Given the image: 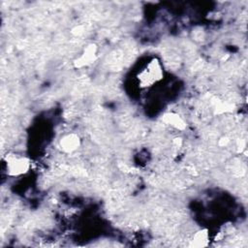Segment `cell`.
I'll list each match as a JSON object with an SVG mask.
<instances>
[{
	"label": "cell",
	"mask_w": 248,
	"mask_h": 248,
	"mask_svg": "<svg viewBox=\"0 0 248 248\" xmlns=\"http://www.w3.org/2000/svg\"><path fill=\"white\" fill-rule=\"evenodd\" d=\"M7 173L11 176H19L25 174L31 166L30 160L22 155L16 153H7L3 158Z\"/></svg>",
	"instance_id": "cell-1"
},
{
	"label": "cell",
	"mask_w": 248,
	"mask_h": 248,
	"mask_svg": "<svg viewBox=\"0 0 248 248\" xmlns=\"http://www.w3.org/2000/svg\"><path fill=\"white\" fill-rule=\"evenodd\" d=\"M162 77H163L162 67L157 60L153 59L147 65V67L140 73V76L139 78L142 85L147 86L160 80Z\"/></svg>",
	"instance_id": "cell-2"
},
{
	"label": "cell",
	"mask_w": 248,
	"mask_h": 248,
	"mask_svg": "<svg viewBox=\"0 0 248 248\" xmlns=\"http://www.w3.org/2000/svg\"><path fill=\"white\" fill-rule=\"evenodd\" d=\"M97 58V46L89 44L81 52V54L74 61L76 68H83L92 64Z\"/></svg>",
	"instance_id": "cell-3"
},
{
	"label": "cell",
	"mask_w": 248,
	"mask_h": 248,
	"mask_svg": "<svg viewBox=\"0 0 248 248\" xmlns=\"http://www.w3.org/2000/svg\"><path fill=\"white\" fill-rule=\"evenodd\" d=\"M59 145L62 151L66 153H73L80 146V139L78 135L75 133H70L60 139Z\"/></svg>",
	"instance_id": "cell-4"
},
{
	"label": "cell",
	"mask_w": 248,
	"mask_h": 248,
	"mask_svg": "<svg viewBox=\"0 0 248 248\" xmlns=\"http://www.w3.org/2000/svg\"><path fill=\"white\" fill-rule=\"evenodd\" d=\"M163 121L171 126L172 128L176 129V130H179V131H182L186 128V123L184 121V119L178 115L177 113H174V112H168L166 114H164L163 116Z\"/></svg>",
	"instance_id": "cell-5"
},
{
	"label": "cell",
	"mask_w": 248,
	"mask_h": 248,
	"mask_svg": "<svg viewBox=\"0 0 248 248\" xmlns=\"http://www.w3.org/2000/svg\"><path fill=\"white\" fill-rule=\"evenodd\" d=\"M209 241V232L206 229L199 230L195 232L191 239L190 246L193 247H203L208 244Z\"/></svg>",
	"instance_id": "cell-6"
},
{
	"label": "cell",
	"mask_w": 248,
	"mask_h": 248,
	"mask_svg": "<svg viewBox=\"0 0 248 248\" xmlns=\"http://www.w3.org/2000/svg\"><path fill=\"white\" fill-rule=\"evenodd\" d=\"M72 33L76 36H79L83 33V27L82 26H76L73 30H72Z\"/></svg>",
	"instance_id": "cell-7"
}]
</instances>
